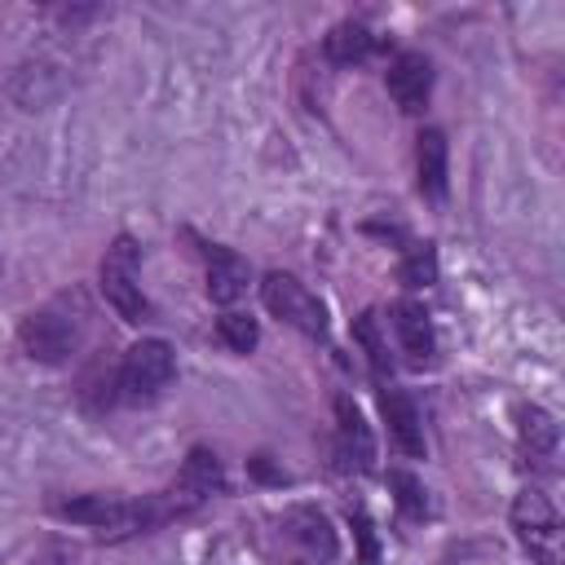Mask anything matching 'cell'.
Listing matches in <instances>:
<instances>
[{
	"label": "cell",
	"instance_id": "cell-19",
	"mask_svg": "<svg viewBox=\"0 0 565 565\" xmlns=\"http://www.w3.org/2000/svg\"><path fill=\"white\" fill-rule=\"evenodd\" d=\"M353 340L366 349V362H371L375 380L384 384V371H388V353H384V340H380V331H375V313H362V318L353 322Z\"/></svg>",
	"mask_w": 565,
	"mask_h": 565
},
{
	"label": "cell",
	"instance_id": "cell-3",
	"mask_svg": "<svg viewBox=\"0 0 565 565\" xmlns=\"http://www.w3.org/2000/svg\"><path fill=\"white\" fill-rule=\"evenodd\" d=\"M508 516H512V530H516L521 547L530 552V561H539V565H561L565 561V525H561V516H556V508L543 490H534V486L521 490L512 499Z\"/></svg>",
	"mask_w": 565,
	"mask_h": 565
},
{
	"label": "cell",
	"instance_id": "cell-20",
	"mask_svg": "<svg viewBox=\"0 0 565 565\" xmlns=\"http://www.w3.org/2000/svg\"><path fill=\"white\" fill-rule=\"evenodd\" d=\"M388 486L397 490V503H402V512L406 516H424L428 512V499H424V486L411 477V472H402V468H393L388 472Z\"/></svg>",
	"mask_w": 565,
	"mask_h": 565
},
{
	"label": "cell",
	"instance_id": "cell-14",
	"mask_svg": "<svg viewBox=\"0 0 565 565\" xmlns=\"http://www.w3.org/2000/svg\"><path fill=\"white\" fill-rule=\"evenodd\" d=\"M446 159H450L446 137L437 128H424L415 137V172H419V190L428 199H446Z\"/></svg>",
	"mask_w": 565,
	"mask_h": 565
},
{
	"label": "cell",
	"instance_id": "cell-15",
	"mask_svg": "<svg viewBox=\"0 0 565 565\" xmlns=\"http://www.w3.org/2000/svg\"><path fill=\"white\" fill-rule=\"evenodd\" d=\"M516 424H521V446H525V455L539 459V463H547V459L556 455V441H561L556 419H552L543 406H521V411H516Z\"/></svg>",
	"mask_w": 565,
	"mask_h": 565
},
{
	"label": "cell",
	"instance_id": "cell-7",
	"mask_svg": "<svg viewBox=\"0 0 565 565\" xmlns=\"http://www.w3.org/2000/svg\"><path fill=\"white\" fill-rule=\"evenodd\" d=\"M221 490H225V468H221V459H216L207 446H194V450L185 455L177 481H172L163 494L172 499L177 512H190V508H199L203 499H212V494H221Z\"/></svg>",
	"mask_w": 565,
	"mask_h": 565
},
{
	"label": "cell",
	"instance_id": "cell-6",
	"mask_svg": "<svg viewBox=\"0 0 565 565\" xmlns=\"http://www.w3.org/2000/svg\"><path fill=\"white\" fill-rule=\"evenodd\" d=\"M260 296H265V309L274 318H282L287 327H296L300 335H309V340H322L327 335V309H322V300L300 278L274 269V274H265Z\"/></svg>",
	"mask_w": 565,
	"mask_h": 565
},
{
	"label": "cell",
	"instance_id": "cell-8",
	"mask_svg": "<svg viewBox=\"0 0 565 565\" xmlns=\"http://www.w3.org/2000/svg\"><path fill=\"white\" fill-rule=\"evenodd\" d=\"M335 455L344 468H358V472H366L375 463V437H371L362 411L353 406V397H344V393L335 397Z\"/></svg>",
	"mask_w": 565,
	"mask_h": 565
},
{
	"label": "cell",
	"instance_id": "cell-21",
	"mask_svg": "<svg viewBox=\"0 0 565 565\" xmlns=\"http://www.w3.org/2000/svg\"><path fill=\"white\" fill-rule=\"evenodd\" d=\"M349 516H353V530H358V543H362V565H380V552H375V534H371L366 512H349Z\"/></svg>",
	"mask_w": 565,
	"mask_h": 565
},
{
	"label": "cell",
	"instance_id": "cell-9",
	"mask_svg": "<svg viewBox=\"0 0 565 565\" xmlns=\"http://www.w3.org/2000/svg\"><path fill=\"white\" fill-rule=\"evenodd\" d=\"M384 84H388V97L406 115H415V110H424V102L433 93V66H428L424 53H397L393 66H388V75H384Z\"/></svg>",
	"mask_w": 565,
	"mask_h": 565
},
{
	"label": "cell",
	"instance_id": "cell-12",
	"mask_svg": "<svg viewBox=\"0 0 565 565\" xmlns=\"http://www.w3.org/2000/svg\"><path fill=\"white\" fill-rule=\"evenodd\" d=\"M282 530L305 547V552H313V556H322V561H331L335 552H340V543H335V530H331V521H327V512H318L313 503H300V508H287V516H282Z\"/></svg>",
	"mask_w": 565,
	"mask_h": 565
},
{
	"label": "cell",
	"instance_id": "cell-16",
	"mask_svg": "<svg viewBox=\"0 0 565 565\" xmlns=\"http://www.w3.org/2000/svg\"><path fill=\"white\" fill-rule=\"evenodd\" d=\"M322 49H327V57H331L335 66H353V62H362V57L375 49V35L366 31V22L344 18V22L331 26V35H327Z\"/></svg>",
	"mask_w": 565,
	"mask_h": 565
},
{
	"label": "cell",
	"instance_id": "cell-17",
	"mask_svg": "<svg viewBox=\"0 0 565 565\" xmlns=\"http://www.w3.org/2000/svg\"><path fill=\"white\" fill-rule=\"evenodd\" d=\"M216 340H221L225 349H234V353H252L256 340H260V327H256V318H247V313H221V318H216Z\"/></svg>",
	"mask_w": 565,
	"mask_h": 565
},
{
	"label": "cell",
	"instance_id": "cell-5",
	"mask_svg": "<svg viewBox=\"0 0 565 565\" xmlns=\"http://www.w3.org/2000/svg\"><path fill=\"white\" fill-rule=\"evenodd\" d=\"M177 375V353L168 340H137L128 344L124 362H119V375H115V388L124 402H154Z\"/></svg>",
	"mask_w": 565,
	"mask_h": 565
},
{
	"label": "cell",
	"instance_id": "cell-10",
	"mask_svg": "<svg viewBox=\"0 0 565 565\" xmlns=\"http://www.w3.org/2000/svg\"><path fill=\"white\" fill-rule=\"evenodd\" d=\"M380 411H384V424H388V437L397 441V450L419 459L424 455V424H419V411H415L411 393L384 384L380 388Z\"/></svg>",
	"mask_w": 565,
	"mask_h": 565
},
{
	"label": "cell",
	"instance_id": "cell-2",
	"mask_svg": "<svg viewBox=\"0 0 565 565\" xmlns=\"http://www.w3.org/2000/svg\"><path fill=\"white\" fill-rule=\"evenodd\" d=\"M84 322H88L84 296L66 291V296H53L49 305L31 309L18 327V340H22L26 358H35V362H66L84 340Z\"/></svg>",
	"mask_w": 565,
	"mask_h": 565
},
{
	"label": "cell",
	"instance_id": "cell-11",
	"mask_svg": "<svg viewBox=\"0 0 565 565\" xmlns=\"http://www.w3.org/2000/svg\"><path fill=\"white\" fill-rule=\"evenodd\" d=\"M393 331H397L402 353L415 366H428L433 362V322H428V309L419 300H397L393 305Z\"/></svg>",
	"mask_w": 565,
	"mask_h": 565
},
{
	"label": "cell",
	"instance_id": "cell-18",
	"mask_svg": "<svg viewBox=\"0 0 565 565\" xmlns=\"http://www.w3.org/2000/svg\"><path fill=\"white\" fill-rule=\"evenodd\" d=\"M437 278V252L433 243H411L402 256V282L406 287H428Z\"/></svg>",
	"mask_w": 565,
	"mask_h": 565
},
{
	"label": "cell",
	"instance_id": "cell-4",
	"mask_svg": "<svg viewBox=\"0 0 565 565\" xmlns=\"http://www.w3.org/2000/svg\"><path fill=\"white\" fill-rule=\"evenodd\" d=\"M137 243H132V234H119L110 247H106V256H102V269H97V282H102V296H106V305L124 318V322H146L150 318V300L141 296V274H137Z\"/></svg>",
	"mask_w": 565,
	"mask_h": 565
},
{
	"label": "cell",
	"instance_id": "cell-13",
	"mask_svg": "<svg viewBox=\"0 0 565 565\" xmlns=\"http://www.w3.org/2000/svg\"><path fill=\"white\" fill-rule=\"evenodd\" d=\"M203 256H207V296L216 305H234L247 291V260L230 247H216V243L203 247Z\"/></svg>",
	"mask_w": 565,
	"mask_h": 565
},
{
	"label": "cell",
	"instance_id": "cell-1",
	"mask_svg": "<svg viewBox=\"0 0 565 565\" xmlns=\"http://www.w3.org/2000/svg\"><path fill=\"white\" fill-rule=\"evenodd\" d=\"M57 516L102 530V534H137V530H154L172 516H181L172 508L168 494H146V499H128V494H75V499H57L53 503Z\"/></svg>",
	"mask_w": 565,
	"mask_h": 565
}]
</instances>
